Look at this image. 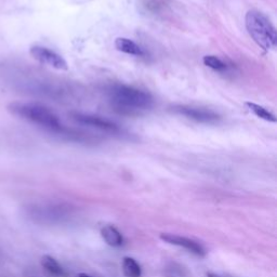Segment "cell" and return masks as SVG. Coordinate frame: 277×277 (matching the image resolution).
I'll list each match as a JSON object with an SVG mask.
<instances>
[{"mask_svg": "<svg viewBox=\"0 0 277 277\" xmlns=\"http://www.w3.org/2000/svg\"><path fill=\"white\" fill-rule=\"evenodd\" d=\"M41 265L45 271H48L51 275L57 277H65L66 273L59 262L50 256H43L41 258Z\"/></svg>", "mask_w": 277, "mask_h": 277, "instance_id": "30bf717a", "label": "cell"}, {"mask_svg": "<svg viewBox=\"0 0 277 277\" xmlns=\"http://www.w3.org/2000/svg\"><path fill=\"white\" fill-rule=\"evenodd\" d=\"M115 47L118 51L129 55H133V57H143L145 54L144 50L140 45L135 43L133 40L124 38V37H119V38L115 40Z\"/></svg>", "mask_w": 277, "mask_h": 277, "instance_id": "ba28073f", "label": "cell"}, {"mask_svg": "<svg viewBox=\"0 0 277 277\" xmlns=\"http://www.w3.org/2000/svg\"><path fill=\"white\" fill-rule=\"evenodd\" d=\"M245 106L249 110V112H251L257 117H259L261 119H264V121H266V122L276 123L275 115L272 112H270V110H267L265 107L258 105L256 103H251V102L245 103Z\"/></svg>", "mask_w": 277, "mask_h": 277, "instance_id": "8fae6325", "label": "cell"}, {"mask_svg": "<svg viewBox=\"0 0 277 277\" xmlns=\"http://www.w3.org/2000/svg\"><path fill=\"white\" fill-rule=\"evenodd\" d=\"M208 277H224V276H220V275H216V274H208Z\"/></svg>", "mask_w": 277, "mask_h": 277, "instance_id": "9a60e30c", "label": "cell"}, {"mask_svg": "<svg viewBox=\"0 0 277 277\" xmlns=\"http://www.w3.org/2000/svg\"><path fill=\"white\" fill-rule=\"evenodd\" d=\"M101 235L105 241V243L112 247H119L124 243L123 235L119 230L113 225H106L101 229Z\"/></svg>", "mask_w": 277, "mask_h": 277, "instance_id": "9c48e42d", "label": "cell"}, {"mask_svg": "<svg viewBox=\"0 0 277 277\" xmlns=\"http://www.w3.org/2000/svg\"><path fill=\"white\" fill-rule=\"evenodd\" d=\"M174 112L182 116H186L187 118L192 119V121L202 124H214L217 123L220 119V116L217 113H215L214 110L202 107L180 105L174 107Z\"/></svg>", "mask_w": 277, "mask_h": 277, "instance_id": "5b68a950", "label": "cell"}, {"mask_svg": "<svg viewBox=\"0 0 277 277\" xmlns=\"http://www.w3.org/2000/svg\"><path fill=\"white\" fill-rule=\"evenodd\" d=\"M77 277H92V276H90L88 274H85V273H80V274L77 275Z\"/></svg>", "mask_w": 277, "mask_h": 277, "instance_id": "5bb4252c", "label": "cell"}, {"mask_svg": "<svg viewBox=\"0 0 277 277\" xmlns=\"http://www.w3.org/2000/svg\"><path fill=\"white\" fill-rule=\"evenodd\" d=\"M245 24L248 34L261 49L265 51L275 49L277 44L276 29L262 12L258 10L248 11Z\"/></svg>", "mask_w": 277, "mask_h": 277, "instance_id": "3957f363", "label": "cell"}, {"mask_svg": "<svg viewBox=\"0 0 277 277\" xmlns=\"http://www.w3.org/2000/svg\"><path fill=\"white\" fill-rule=\"evenodd\" d=\"M202 62H204L205 65L211 70H214L216 72H226L228 70L227 64L223 62L221 59H219L216 55H206L202 59Z\"/></svg>", "mask_w": 277, "mask_h": 277, "instance_id": "4fadbf2b", "label": "cell"}, {"mask_svg": "<svg viewBox=\"0 0 277 277\" xmlns=\"http://www.w3.org/2000/svg\"><path fill=\"white\" fill-rule=\"evenodd\" d=\"M73 118L75 119L76 122L82 125H87L95 127L100 130H103L110 133H119L121 132V128L118 127L115 123L108 121L106 118L96 116V115H90V114H82V113H75L73 114Z\"/></svg>", "mask_w": 277, "mask_h": 277, "instance_id": "8992f818", "label": "cell"}, {"mask_svg": "<svg viewBox=\"0 0 277 277\" xmlns=\"http://www.w3.org/2000/svg\"><path fill=\"white\" fill-rule=\"evenodd\" d=\"M160 239L165 243H168L170 245L186 248L187 250H189L190 252L196 255L198 257L206 256V249L202 247L199 243L193 241V239H191V238L180 236V235H175V234L163 233V234H160Z\"/></svg>", "mask_w": 277, "mask_h": 277, "instance_id": "52a82bcc", "label": "cell"}, {"mask_svg": "<svg viewBox=\"0 0 277 277\" xmlns=\"http://www.w3.org/2000/svg\"><path fill=\"white\" fill-rule=\"evenodd\" d=\"M109 102L117 112L127 115L140 114L153 106V98L147 92L126 85H114L108 90Z\"/></svg>", "mask_w": 277, "mask_h": 277, "instance_id": "7a4b0ae2", "label": "cell"}, {"mask_svg": "<svg viewBox=\"0 0 277 277\" xmlns=\"http://www.w3.org/2000/svg\"><path fill=\"white\" fill-rule=\"evenodd\" d=\"M32 57L44 65L59 71H66L68 68L66 61L55 51L42 47V45H34L30 50Z\"/></svg>", "mask_w": 277, "mask_h": 277, "instance_id": "277c9868", "label": "cell"}, {"mask_svg": "<svg viewBox=\"0 0 277 277\" xmlns=\"http://www.w3.org/2000/svg\"><path fill=\"white\" fill-rule=\"evenodd\" d=\"M10 112L20 117L24 121L38 126L44 130L51 133L64 135L67 137H76L80 140L82 134L72 131L64 126L59 117L55 115L51 109L38 103H29V102H15L8 106Z\"/></svg>", "mask_w": 277, "mask_h": 277, "instance_id": "6da1fadb", "label": "cell"}, {"mask_svg": "<svg viewBox=\"0 0 277 277\" xmlns=\"http://www.w3.org/2000/svg\"><path fill=\"white\" fill-rule=\"evenodd\" d=\"M123 272L127 277H140L141 266L130 257H126L123 260Z\"/></svg>", "mask_w": 277, "mask_h": 277, "instance_id": "7c38bea8", "label": "cell"}]
</instances>
